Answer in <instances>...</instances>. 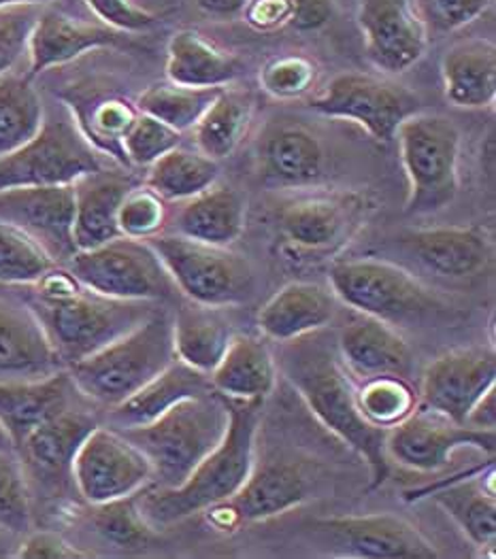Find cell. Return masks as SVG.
I'll return each mask as SVG.
<instances>
[{
	"label": "cell",
	"instance_id": "6da1fadb",
	"mask_svg": "<svg viewBox=\"0 0 496 559\" xmlns=\"http://www.w3.org/2000/svg\"><path fill=\"white\" fill-rule=\"evenodd\" d=\"M277 370L307 404L314 417L343 444L356 451L371 471V487L390 475L386 430L371 426L361 413L356 383L345 370L336 349L320 332L282 343Z\"/></svg>",
	"mask_w": 496,
	"mask_h": 559
},
{
	"label": "cell",
	"instance_id": "7a4b0ae2",
	"mask_svg": "<svg viewBox=\"0 0 496 559\" xmlns=\"http://www.w3.org/2000/svg\"><path fill=\"white\" fill-rule=\"evenodd\" d=\"M28 287V307L42 321L64 368L118 341L154 311V302L116 300L94 294L69 269L60 266H54L43 280Z\"/></svg>",
	"mask_w": 496,
	"mask_h": 559
},
{
	"label": "cell",
	"instance_id": "3957f363",
	"mask_svg": "<svg viewBox=\"0 0 496 559\" xmlns=\"http://www.w3.org/2000/svg\"><path fill=\"white\" fill-rule=\"evenodd\" d=\"M224 400L231 413L228 430L194 473L177 487L150 485L137 493L139 513L152 530L205 513L235 496L251 475L264 400Z\"/></svg>",
	"mask_w": 496,
	"mask_h": 559
},
{
	"label": "cell",
	"instance_id": "277c9868",
	"mask_svg": "<svg viewBox=\"0 0 496 559\" xmlns=\"http://www.w3.org/2000/svg\"><path fill=\"white\" fill-rule=\"evenodd\" d=\"M228 404L215 392L181 400L152 424L120 430L147 457L152 487H177L222 442Z\"/></svg>",
	"mask_w": 496,
	"mask_h": 559
},
{
	"label": "cell",
	"instance_id": "5b68a950",
	"mask_svg": "<svg viewBox=\"0 0 496 559\" xmlns=\"http://www.w3.org/2000/svg\"><path fill=\"white\" fill-rule=\"evenodd\" d=\"M175 360L173 320L154 309L150 318L90 358L71 364L67 372L85 399L118 406L147 385Z\"/></svg>",
	"mask_w": 496,
	"mask_h": 559
},
{
	"label": "cell",
	"instance_id": "8992f818",
	"mask_svg": "<svg viewBox=\"0 0 496 559\" xmlns=\"http://www.w3.org/2000/svg\"><path fill=\"white\" fill-rule=\"evenodd\" d=\"M331 289L345 307L392 328L426 325L450 316V305L441 296L388 260L336 262L331 269Z\"/></svg>",
	"mask_w": 496,
	"mask_h": 559
},
{
	"label": "cell",
	"instance_id": "52a82bcc",
	"mask_svg": "<svg viewBox=\"0 0 496 559\" xmlns=\"http://www.w3.org/2000/svg\"><path fill=\"white\" fill-rule=\"evenodd\" d=\"M410 181L408 215H433L450 206L460 190L462 136L454 121L437 114H414L394 134Z\"/></svg>",
	"mask_w": 496,
	"mask_h": 559
},
{
	"label": "cell",
	"instance_id": "ba28073f",
	"mask_svg": "<svg viewBox=\"0 0 496 559\" xmlns=\"http://www.w3.org/2000/svg\"><path fill=\"white\" fill-rule=\"evenodd\" d=\"M147 242L163 260L175 287L190 302L226 309L253 298V271L248 260L231 247H215L181 235H156Z\"/></svg>",
	"mask_w": 496,
	"mask_h": 559
},
{
	"label": "cell",
	"instance_id": "9c48e42d",
	"mask_svg": "<svg viewBox=\"0 0 496 559\" xmlns=\"http://www.w3.org/2000/svg\"><path fill=\"white\" fill-rule=\"evenodd\" d=\"M69 271L85 289L132 302H158L175 294V283L147 240L118 237L78 251Z\"/></svg>",
	"mask_w": 496,
	"mask_h": 559
},
{
	"label": "cell",
	"instance_id": "30bf717a",
	"mask_svg": "<svg viewBox=\"0 0 496 559\" xmlns=\"http://www.w3.org/2000/svg\"><path fill=\"white\" fill-rule=\"evenodd\" d=\"M105 168L101 152L69 118H45L39 134L0 158V190L67 186Z\"/></svg>",
	"mask_w": 496,
	"mask_h": 559
},
{
	"label": "cell",
	"instance_id": "8fae6325",
	"mask_svg": "<svg viewBox=\"0 0 496 559\" xmlns=\"http://www.w3.org/2000/svg\"><path fill=\"white\" fill-rule=\"evenodd\" d=\"M309 109L331 120L352 121L377 143H390L399 126L417 114V98L392 81L341 73L309 103Z\"/></svg>",
	"mask_w": 496,
	"mask_h": 559
},
{
	"label": "cell",
	"instance_id": "7c38bea8",
	"mask_svg": "<svg viewBox=\"0 0 496 559\" xmlns=\"http://www.w3.org/2000/svg\"><path fill=\"white\" fill-rule=\"evenodd\" d=\"M147 457L116 428L96 426L73 462V483L92 507L132 498L152 485Z\"/></svg>",
	"mask_w": 496,
	"mask_h": 559
},
{
	"label": "cell",
	"instance_id": "4fadbf2b",
	"mask_svg": "<svg viewBox=\"0 0 496 559\" xmlns=\"http://www.w3.org/2000/svg\"><path fill=\"white\" fill-rule=\"evenodd\" d=\"M369 202L358 192H332L290 200L277 211L282 239L296 253L329 255L354 239Z\"/></svg>",
	"mask_w": 496,
	"mask_h": 559
},
{
	"label": "cell",
	"instance_id": "5bb4252c",
	"mask_svg": "<svg viewBox=\"0 0 496 559\" xmlns=\"http://www.w3.org/2000/svg\"><path fill=\"white\" fill-rule=\"evenodd\" d=\"M464 447H473L493 457L496 430H475L454 424L417 404L408 419L386 432L388 460L414 473H437L446 468L454 451Z\"/></svg>",
	"mask_w": 496,
	"mask_h": 559
},
{
	"label": "cell",
	"instance_id": "9a60e30c",
	"mask_svg": "<svg viewBox=\"0 0 496 559\" xmlns=\"http://www.w3.org/2000/svg\"><path fill=\"white\" fill-rule=\"evenodd\" d=\"M309 498V480L298 464L273 460L253 464L248 480L235 496L209 507L203 513L217 532H235L246 523L267 521L300 507Z\"/></svg>",
	"mask_w": 496,
	"mask_h": 559
},
{
	"label": "cell",
	"instance_id": "2e32d148",
	"mask_svg": "<svg viewBox=\"0 0 496 559\" xmlns=\"http://www.w3.org/2000/svg\"><path fill=\"white\" fill-rule=\"evenodd\" d=\"M358 26L373 64L401 75L422 60L428 47V24L415 0H361Z\"/></svg>",
	"mask_w": 496,
	"mask_h": 559
},
{
	"label": "cell",
	"instance_id": "e0dca14e",
	"mask_svg": "<svg viewBox=\"0 0 496 559\" xmlns=\"http://www.w3.org/2000/svg\"><path fill=\"white\" fill-rule=\"evenodd\" d=\"M0 222L37 240L56 264L69 262L78 253L73 183L0 190Z\"/></svg>",
	"mask_w": 496,
	"mask_h": 559
},
{
	"label": "cell",
	"instance_id": "ac0fdd59",
	"mask_svg": "<svg viewBox=\"0 0 496 559\" xmlns=\"http://www.w3.org/2000/svg\"><path fill=\"white\" fill-rule=\"evenodd\" d=\"M496 388V356L493 349H454L433 361L420 383V406L446 419L467 421L473 404Z\"/></svg>",
	"mask_w": 496,
	"mask_h": 559
},
{
	"label": "cell",
	"instance_id": "d6986e66",
	"mask_svg": "<svg viewBox=\"0 0 496 559\" xmlns=\"http://www.w3.org/2000/svg\"><path fill=\"white\" fill-rule=\"evenodd\" d=\"M316 527L331 536L345 556L369 559H437L435 545L410 521L394 515L334 518Z\"/></svg>",
	"mask_w": 496,
	"mask_h": 559
},
{
	"label": "cell",
	"instance_id": "ffe728a7",
	"mask_svg": "<svg viewBox=\"0 0 496 559\" xmlns=\"http://www.w3.org/2000/svg\"><path fill=\"white\" fill-rule=\"evenodd\" d=\"M424 271L444 280H473L493 262V242L480 228H428L399 239Z\"/></svg>",
	"mask_w": 496,
	"mask_h": 559
},
{
	"label": "cell",
	"instance_id": "44dd1931",
	"mask_svg": "<svg viewBox=\"0 0 496 559\" xmlns=\"http://www.w3.org/2000/svg\"><path fill=\"white\" fill-rule=\"evenodd\" d=\"M96 426L90 413L71 406L33 430L15 455L42 485L62 487L67 480H73L75 455Z\"/></svg>",
	"mask_w": 496,
	"mask_h": 559
},
{
	"label": "cell",
	"instance_id": "7402d4cb",
	"mask_svg": "<svg viewBox=\"0 0 496 559\" xmlns=\"http://www.w3.org/2000/svg\"><path fill=\"white\" fill-rule=\"evenodd\" d=\"M64 370L28 305L0 298V381H33Z\"/></svg>",
	"mask_w": 496,
	"mask_h": 559
},
{
	"label": "cell",
	"instance_id": "603a6c76",
	"mask_svg": "<svg viewBox=\"0 0 496 559\" xmlns=\"http://www.w3.org/2000/svg\"><path fill=\"white\" fill-rule=\"evenodd\" d=\"M336 354L345 370L361 379L381 374L408 379L414 368L412 347L399 330L369 316H361L341 330Z\"/></svg>",
	"mask_w": 496,
	"mask_h": 559
},
{
	"label": "cell",
	"instance_id": "cb8c5ba5",
	"mask_svg": "<svg viewBox=\"0 0 496 559\" xmlns=\"http://www.w3.org/2000/svg\"><path fill=\"white\" fill-rule=\"evenodd\" d=\"M122 43V33L105 24L82 22L56 9H47L42 11L28 39L26 51L31 56V71L26 78L33 80L47 69L73 62L85 51L101 47H118Z\"/></svg>",
	"mask_w": 496,
	"mask_h": 559
},
{
	"label": "cell",
	"instance_id": "d4e9b609",
	"mask_svg": "<svg viewBox=\"0 0 496 559\" xmlns=\"http://www.w3.org/2000/svg\"><path fill=\"white\" fill-rule=\"evenodd\" d=\"M78 388L64 370L33 381H0V424L13 440V447L73 406Z\"/></svg>",
	"mask_w": 496,
	"mask_h": 559
},
{
	"label": "cell",
	"instance_id": "484cf974",
	"mask_svg": "<svg viewBox=\"0 0 496 559\" xmlns=\"http://www.w3.org/2000/svg\"><path fill=\"white\" fill-rule=\"evenodd\" d=\"M260 170L267 183L282 188L314 186L324 175L320 139L300 123H273L260 141Z\"/></svg>",
	"mask_w": 496,
	"mask_h": 559
},
{
	"label": "cell",
	"instance_id": "4316f807",
	"mask_svg": "<svg viewBox=\"0 0 496 559\" xmlns=\"http://www.w3.org/2000/svg\"><path fill=\"white\" fill-rule=\"evenodd\" d=\"M336 313V296L318 283L296 281L273 294L258 313L260 332L275 343H290L322 332Z\"/></svg>",
	"mask_w": 496,
	"mask_h": 559
},
{
	"label": "cell",
	"instance_id": "83f0119b",
	"mask_svg": "<svg viewBox=\"0 0 496 559\" xmlns=\"http://www.w3.org/2000/svg\"><path fill=\"white\" fill-rule=\"evenodd\" d=\"M75 188V222L73 239L78 251L101 247L122 237L118 226V211L134 183L107 168L90 173L73 183Z\"/></svg>",
	"mask_w": 496,
	"mask_h": 559
},
{
	"label": "cell",
	"instance_id": "f1b7e54d",
	"mask_svg": "<svg viewBox=\"0 0 496 559\" xmlns=\"http://www.w3.org/2000/svg\"><path fill=\"white\" fill-rule=\"evenodd\" d=\"M448 103L458 109H486L496 100V47L493 40H458L441 58Z\"/></svg>",
	"mask_w": 496,
	"mask_h": 559
},
{
	"label": "cell",
	"instance_id": "f546056e",
	"mask_svg": "<svg viewBox=\"0 0 496 559\" xmlns=\"http://www.w3.org/2000/svg\"><path fill=\"white\" fill-rule=\"evenodd\" d=\"M246 217V197L233 186L217 181L199 197L186 200L175 219V235L215 247H231L241 237Z\"/></svg>",
	"mask_w": 496,
	"mask_h": 559
},
{
	"label": "cell",
	"instance_id": "4dcf8cb0",
	"mask_svg": "<svg viewBox=\"0 0 496 559\" xmlns=\"http://www.w3.org/2000/svg\"><path fill=\"white\" fill-rule=\"evenodd\" d=\"M209 392H213L209 374H203L175 358L137 394L111 408V424L116 430L139 428L152 424L181 400L203 396Z\"/></svg>",
	"mask_w": 496,
	"mask_h": 559
},
{
	"label": "cell",
	"instance_id": "1f68e13d",
	"mask_svg": "<svg viewBox=\"0 0 496 559\" xmlns=\"http://www.w3.org/2000/svg\"><path fill=\"white\" fill-rule=\"evenodd\" d=\"M277 364L267 343L237 336L209 374L215 394L231 400H267L277 383Z\"/></svg>",
	"mask_w": 496,
	"mask_h": 559
},
{
	"label": "cell",
	"instance_id": "d6a6232c",
	"mask_svg": "<svg viewBox=\"0 0 496 559\" xmlns=\"http://www.w3.org/2000/svg\"><path fill=\"white\" fill-rule=\"evenodd\" d=\"M246 64L197 31H177L166 45V78L188 87H226L239 80Z\"/></svg>",
	"mask_w": 496,
	"mask_h": 559
},
{
	"label": "cell",
	"instance_id": "836d02e7",
	"mask_svg": "<svg viewBox=\"0 0 496 559\" xmlns=\"http://www.w3.org/2000/svg\"><path fill=\"white\" fill-rule=\"evenodd\" d=\"M233 338L235 332L220 309L188 302L173 318L175 358L203 374L215 370Z\"/></svg>",
	"mask_w": 496,
	"mask_h": 559
},
{
	"label": "cell",
	"instance_id": "e575fe53",
	"mask_svg": "<svg viewBox=\"0 0 496 559\" xmlns=\"http://www.w3.org/2000/svg\"><path fill=\"white\" fill-rule=\"evenodd\" d=\"M428 496L454 520L460 532L480 549L495 547L496 498L495 466L488 471V479L469 477L426 489Z\"/></svg>",
	"mask_w": 496,
	"mask_h": 559
},
{
	"label": "cell",
	"instance_id": "d590c367",
	"mask_svg": "<svg viewBox=\"0 0 496 559\" xmlns=\"http://www.w3.org/2000/svg\"><path fill=\"white\" fill-rule=\"evenodd\" d=\"M253 118V96L246 90L222 87L203 118L192 128L194 143L211 160L228 158L246 139Z\"/></svg>",
	"mask_w": 496,
	"mask_h": 559
},
{
	"label": "cell",
	"instance_id": "8d00e7d4",
	"mask_svg": "<svg viewBox=\"0 0 496 559\" xmlns=\"http://www.w3.org/2000/svg\"><path fill=\"white\" fill-rule=\"evenodd\" d=\"M220 179V166L199 150L175 147L147 166L145 186L161 199L190 200L209 190Z\"/></svg>",
	"mask_w": 496,
	"mask_h": 559
},
{
	"label": "cell",
	"instance_id": "74e56055",
	"mask_svg": "<svg viewBox=\"0 0 496 559\" xmlns=\"http://www.w3.org/2000/svg\"><path fill=\"white\" fill-rule=\"evenodd\" d=\"M45 121L39 92L31 80L2 75L0 78V158L13 154L33 141Z\"/></svg>",
	"mask_w": 496,
	"mask_h": 559
},
{
	"label": "cell",
	"instance_id": "f35d334b",
	"mask_svg": "<svg viewBox=\"0 0 496 559\" xmlns=\"http://www.w3.org/2000/svg\"><path fill=\"white\" fill-rule=\"evenodd\" d=\"M220 92L222 87H188L170 81L156 83L139 96L137 109L184 134L199 123Z\"/></svg>",
	"mask_w": 496,
	"mask_h": 559
},
{
	"label": "cell",
	"instance_id": "ab89813d",
	"mask_svg": "<svg viewBox=\"0 0 496 559\" xmlns=\"http://www.w3.org/2000/svg\"><path fill=\"white\" fill-rule=\"evenodd\" d=\"M356 399L365 419L386 432L408 419L420 404L412 383L394 374L363 379V383L356 385Z\"/></svg>",
	"mask_w": 496,
	"mask_h": 559
},
{
	"label": "cell",
	"instance_id": "60d3db41",
	"mask_svg": "<svg viewBox=\"0 0 496 559\" xmlns=\"http://www.w3.org/2000/svg\"><path fill=\"white\" fill-rule=\"evenodd\" d=\"M137 116L139 109L132 107L128 100L118 96H107L94 100L83 114H80L82 121L78 126L83 136L96 147V152H105L126 164L122 139Z\"/></svg>",
	"mask_w": 496,
	"mask_h": 559
},
{
	"label": "cell",
	"instance_id": "b9f144b4",
	"mask_svg": "<svg viewBox=\"0 0 496 559\" xmlns=\"http://www.w3.org/2000/svg\"><path fill=\"white\" fill-rule=\"evenodd\" d=\"M54 266L51 255L35 239L20 228L0 222V283L33 285L43 280Z\"/></svg>",
	"mask_w": 496,
	"mask_h": 559
},
{
	"label": "cell",
	"instance_id": "7bdbcfd3",
	"mask_svg": "<svg viewBox=\"0 0 496 559\" xmlns=\"http://www.w3.org/2000/svg\"><path fill=\"white\" fill-rule=\"evenodd\" d=\"M33 525L31 493L24 466L15 453L0 451V530L28 534Z\"/></svg>",
	"mask_w": 496,
	"mask_h": 559
},
{
	"label": "cell",
	"instance_id": "ee69618b",
	"mask_svg": "<svg viewBox=\"0 0 496 559\" xmlns=\"http://www.w3.org/2000/svg\"><path fill=\"white\" fill-rule=\"evenodd\" d=\"M181 145V132L173 130L163 121L154 120L145 114H139L122 139L128 166L147 168L158 158Z\"/></svg>",
	"mask_w": 496,
	"mask_h": 559
},
{
	"label": "cell",
	"instance_id": "f6af8a7d",
	"mask_svg": "<svg viewBox=\"0 0 496 559\" xmlns=\"http://www.w3.org/2000/svg\"><path fill=\"white\" fill-rule=\"evenodd\" d=\"M165 224V199H161L152 188L134 186L126 194L118 211V226L122 237L137 240L152 239L161 235Z\"/></svg>",
	"mask_w": 496,
	"mask_h": 559
},
{
	"label": "cell",
	"instance_id": "bcb514c9",
	"mask_svg": "<svg viewBox=\"0 0 496 559\" xmlns=\"http://www.w3.org/2000/svg\"><path fill=\"white\" fill-rule=\"evenodd\" d=\"M316 64L305 56L273 58L260 71V85L267 94L280 100L300 98L316 85Z\"/></svg>",
	"mask_w": 496,
	"mask_h": 559
},
{
	"label": "cell",
	"instance_id": "7dc6e473",
	"mask_svg": "<svg viewBox=\"0 0 496 559\" xmlns=\"http://www.w3.org/2000/svg\"><path fill=\"white\" fill-rule=\"evenodd\" d=\"M94 525L101 534L122 547H137L152 536V527L141 518L137 507V496L118 502L96 507Z\"/></svg>",
	"mask_w": 496,
	"mask_h": 559
},
{
	"label": "cell",
	"instance_id": "c3c4849f",
	"mask_svg": "<svg viewBox=\"0 0 496 559\" xmlns=\"http://www.w3.org/2000/svg\"><path fill=\"white\" fill-rule=\"evenodd\" d=\"M42 15V7L20 4L0 9V78L28 49V39Z\"/></svg>",
	"mask_w": 496,
	"mask_h": 559
},
{
	"label": "cell",
	"instance_id": "681fc988",
	"mask_svg": "<svg viewBox=\"0 0 496 559\" xmlns=\"http://www.w3.org/2000/svg\"><path fill=\"white\" fill-rule=\"evenodd\" d=\"M426 24L437 31L454 33L482 17L495 0H415Z\"/></svg>",
	"mask_w": 496,
	"mask_h": 559
},
{
	"label": "cell",
	"instance_id": "f907efd6",
	"mask_svg": "<svg viewBox=\"0 0 496 559\" xmlns=\"http://www.w3.org/2000/svg\"><path fill=\"white\" fill-rule=\"evenodd\" d=\"M101 24L118 33H137L156 24V15L137 7L132 0H85Z\"/></svg>",
	"mask_w": 496,
	"mask_h": 559
},
{
	"label": "cell",
	"instance_id": "816d5d0a",
	"mask_svg": "<svg viewBox=\"0 0 496 559\" xmlns=\"http://www.w3.org/2000/svg\"><path fill=\"white\" fill-rule=\"evenodd\" d=\"M15 558L83 559L90 558V554H83L56 532H33L20 543V547L15 551Z\"/></svg>",
	"mask_w": 496,
	"mask_h": 559
},
{
	"label": "cell",
	"instance_id": "f5cc1de1",
	"mask_svg": "<svg viewBox=\"0 0 496 559\" xmlns=\"http://www.w3.org/2000/svg\"><path fill=\"white\" fill-rule=\"evenodd\" d=\"M246 22L258 33H273L290 26L292 2L290 0H249Z\"/></svg>",
	"mask_w": 496,
	"mask_h": 559
},
{
	"label": "cell",
	"instance_id": "db71d44e",
	"mask_svg": "<svg viewBox=\"0 0 496 559\" xmlns=\"http://www.w3.org/2000/svg\"><path fill=\"white\" fill-rule=\"evenodd\" d=\"M290 2H292L290 26L296 31H318L331 22L332 0H290Z\"/></svg>",
	"mask_w": 496,
	"mask_h": 559
},
{
	"label": "cell",
	"instance_id": "11a10c76",
	"mask_svg": "<svg viewBox=\"0 0 496 559\" xmlns=\"http://www.w3.org/2000/svg\"><path fill=\"white\" fill-rule=\"evenodd\" d=\"M464 426L475 430H496V388L473 404Z\"/></svg>",
	"mask_w": 496,
	"mask_h": 559
},
{
	"label": "cell",
	"instance_id": "9f6ffc18",
	"mask_svg": "<svg viewBox=\"0 0 496 559\" xmlns=\"http://www.w3.org/2000/svg\"><path fill=\"white\" fill-rule=\"evenodd\" d=\"M201 11L213 17H235L241 15L249 0H194Z\"/></svg>",
	"mask_w": 496,
	"mask_h": 559
},
{
	"label": "cell",
	"instance_id": "6f0895ef",
	"mask_svg": "<svg viewBox=\"0 0 496 559\" xmlns=\"http://www.w3.org/2000/svg\"><path fill=\"white\" fill-rule=\"evenodd\" d=\"M11 536H15V534H11L7 530H0V558H9L11 556V547H13Z\"/></svg>",
	"mask_w": 496,
	"mask_h": 559
},
{
	"label": "cell",
	"instance_id": "680465c9",
	"mask_svg": "<svg viewBox=\"0 0 496 559\" xmlns=\"http://www.w3.org/2000/svg\"><path fill=\"white\" fill-rule=\"evenodd\" d=\"M0 451H4V453H15L13 440H11L9 432L4 430V426H2V424H0Z\"/></svg>",
	"mask_w": 496,
	"mask_h": 559
},
{
	"label": "cell",
	"instance_id": "91938a15",
	"mask_svg": "<svg viewBox=\"0 0 496 559\" xmlns=\"http://www.w3.org/2000/svg\"><path fill=\"white\" fill-rule=\"evenodd\" d=\"M49 0H0V9L2 7H20V4H35V7H42Z\"/></svg>",
	"mask_w": 496,
	"mask_h": 559
}]
</instances>
